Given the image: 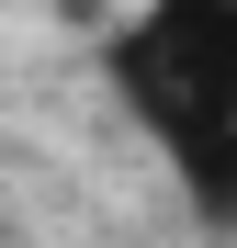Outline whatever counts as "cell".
I'll return each mask as SVG.
<instances>
[{"instance_id":"cell-2","label":"cell","mask_w":237,"mask_h":248,"mask_svg":"<svg viewBox=\"0 0 237 248\" xmlns=\"http://www.w3.org/2000/svg\"><path fill=\"white\" fill-rule=\"evenodd\" d=\"M68 12H79V23H91V12H102V0H68Z\"/></svg>"},{"instance_id":"cell-1","label":"cell","mask_w":237,"mask_h":248,"mask_svg":"<svg viewBox=\"0 0 237 248\" xmlns=\"http://www.w3.org/2000/svg\"><path fill=\"white\" fill-rule=\"evenodd\" d=\"M102 68L125 113L147 124V147L170 158V181L192 192V215H237V0H147L102 34Z\"/></svg>"}]
</instances>
